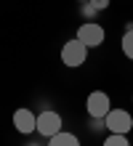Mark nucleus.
Returning <instances> with one entry per match:
<instances>
[{
	"label": "nucleus",
	"instance_id": "1",
	"mask_svg": "<svg viewBox=\"0 0 133 146\" xmlns=\"http://www.w3.org/2000/svg\"><path fill=\"white\" fill-rule=\"evenodd\" d=\"M88 58V45H83L77 37L67 40L64 45H61V64L69 66V69H77V66H83Z\"/></svg>",
	"mask_w": 133,
	"mask_h": 146
},
{
	"label": "nucleus",
	"instance_id": "2",
	"mask_svg": "<svg viewBox=\"0 0 133 146\" xmlns=\"http://www.w3.org/2000/svg\"><path fill=\"white\" fill-rule=\"evenodd\" d=\"M104 127L109 133H120V135H128L133 130V117L128 109H109V114L104 117Z\"/></svg>",
	"mask_w": 133,
	"mask_h": 146
},
{
	"label": "nucleus",
	"instance_id": "3",
	"mask_svg": "<svg viewBox=\"0 0 133 146\" xmlns=\"http://www.w3.org/2000/svg\"><path fill=\"white\" fill-rule=\"evenodd\" d=\"M83 45H88V48H99L101 42H104V37H106V32H104V27L99 21H83L77 27V35H75Z\"/></svg>",
	"mask_w": 133,
	"mask_h": 146
},
{
	"label": "nucleus",
	"instance_id": "4",
	"mask_svg": "<svg viewBox=\"0 0 133 146\" xmlns=\"http://www.w3.org/2000/svg\"><path fill=\"white\" fill-rule=\"evenodd\" d=\"M61 127H64V119H61L59 111L53 109H45L37 114V133L43 135V138H51V135H56Z\"/></svg>",
	"mask_w": 133,
	"mask_h": 146
},
{
	"label": "nucleus",
	"instance_id": "5",
	"mask_svg": "<svg viewBox=\"0 0 133 146\" xmlns=\"http://www.w3.org/2000/svg\"><path fill=\"white\" fill-rule=\"evenodd\" d=\"M85 109H88V117L104 119L109 114V109H112V101H109V96H106L104 90H93V93H88V98H85Z\"/></svg>",
	"mask_w": 133,
	"mask_h": 146
},
{
	"label": "nucleus",
	"instance_id": "6",
	"mask_svg": "<svg viewBox=\"0 0 133 146\" xmlns=\"http://www.w3.org/2000/svg\"><path fill=\"white\" fill-rule=\"evenodd\" d=\"M13 127L19 130L21 135H32V133H37V114H35L32 109H16L13 111Z\"/></svg>",
	"mask_w": 133,
	"mask_h": 146
},
{
	"label": "nucleus",
	"instance_id": "7",
	"mask_svg": "<svg viewBox=\"0 0 133 146\" xmlns=\"http://www.w3.org/2000/svg\"><path fill=\"white\" fill-rule=\"evenodd\" d=\"M48 146H80V138L69 130H59L56 135L48 138Z\"/></svg>",
	"mask_w": 133,
	"mask_h": 146
},
{
	"label": "nucleus",
	"instance_id": "8",
	"mask_svg": "<svg viewBox=\"0 0 133 146\" xmlns=\"http://www.w3.org/2000/svg\"><path fill=\"white\" fill-rule=\"evenodd\" d=\"M120 48H122V53H125V58L133 61V21L125 27V35H122V40H120Z\"/></svg>",
	"mask_w": 133,
	"mask_h": 146
},
{
	"label": "nucleus",
	"instance_id": "9",
	"mask_svg": "<svg viewBox=\"0 0 133 146\" xmlns=\"http://www.w3.org/2000/svg\"><path fill=\"white\" fill-rule=\"evenodd\" d=\"M101 146H130V143H128L125 135H120V133H109V135L104 138V143H101Z\"/></svg>",
	"mask_w": 133,
	"mask_h": 146
},
{
	"label": "nucleus",
	"instance_id": "10",
	"mask_svg": "<svg viewBox=\"0 0 133 146\" xmlns=\"http://www.w3.org/2000/svg\"><path fill=\"white\" fill-rule=\"evenodd\" d=\"M80 16H83L85 21H93L96 16H99V11H96L91 3H80Z\"/></svg>",
	"mask_w": 133,
	"mask_h": 146
},
{
	"label": "nucleus",
	"instance_id": "11",
	"mask_svg": "<svg viewBox=\"0 0 133 146\" xmlns=\"http://www.w3.org/2000/svg\"><path fill=\"white\" fill-rule=\"evenodd\" d=\"M88 3H91V5H93V8H96V11H99V13L109 8V0H88Z\"/></svg>",
	"mask_w": 133,
	"mask_h": 146
},
{
	"label": "nucleus",
	"instance_id": "12",
	"mask_svg": "<svg viewBox=\"0 0 133 146\" xmlns=\"http://www.w3.org/2000/svg\"><path fill=\"white\" fill-rule=\"evenodd\" d=\"M77 3H88V0H77Z\"/></svg>",
	"mask_w": 133,
	"mask_h": 146
},
{
	"label": "nucleus",
	"instance_id": "13",
	"mask_svg": "<svg viewBox=\"0 0 133 146\" xmlns=\"http://www.w3.org/2000/svg\"><path fill=\"white\" fill-rule=\"evenodd\" d=\"M29 146H40V143H29Z\"/></svg>",
	"mask_w": 133,
	"mask_h": 146
}]
</instances>
